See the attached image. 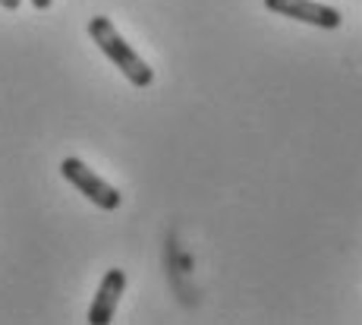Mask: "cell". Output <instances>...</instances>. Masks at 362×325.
<instances>
[{"instance_id": "cell-2", "label": "cell", "mask_w": 362, "mask_h": 325, "mask_svg": "<svg viewBox=\"0 0 362 325\" xmlns=\"http://www.w3.org/2000/svg\"><path fill=\"white\" fill-rule=\"evenodd\" d=\"M60 174H64L92 205H98L104 212L120 209L123 196L117 193V186H110L104 177H98L86 161H79V158H64V161H60Z\"/></svg>"}, {"instance_id": "cell-6", "label": "cell", "mask_w": 362, "mask_h": 325, "mask_svg": "<svg viewBox=\"0 0 362 325\" xmlns=\"http://www.w3.org/2000/svg\"><path fill=\"white\" fill-rule=\"evenodd\" d=\"M54 4V0H32V6H35V10H47V6H51Z\"/></svg>"}, {"instance_id": "cell-4", "label": "cell", "mask_w": 362, "mask_h": 325, "mask_svg": "<svg viewBox=\"0 0 362 325\" xmlns=\"http://www.w3.org/2000/svg\"><path fill=\"white\" fill-rule=\"evenodd\" d=\"M123 290H127V275H123V268H107V275H104L101 285H98V294H95L92 307H88V322L107 325L114 319Z\"/></svg>"}, {"instance_id": "cell-5", "label": "cell", "mask_w": 362, "mask_h": 325, "mask_svg": "<svg viewBox=\"0 0 362 325\" xmlns=\"http://www.w3.org/2000/svg\"><path fill=\"white\" fill-rule=\"evenodd\" d=\"M0 6H6V10H19V6H23V0H0Z\"/></svg>"}, {"instance_id": "cell-3", "label": "cell", "mask_w": 362, "mask_h": 325, "mask_svg": "<svg viewBox=\"0 0 362 325\" xmlns=\"http://www.w3.org/2000/svg\"><path fill=\"white\" fill-rule=\"evenodd\" d=\"M264 6L271 13H277V16L318 25V29H340L344 25L340 10H334L328 4H318V0H264Z\"/></svg>"}, {"instance_id": "cell-1", "label": "cell", "mask_w": 362, "mask_h": 325, "mask_svg": "<svg viewBox=\"0 0 362 325\" xmlns=\"http://www.w3.org/2000/svg\"><path fill=\"white\" fill-rule=\"evenodd\" d=\"M88 35H92V41L101 47L104 57L127 76L136 89H148L151 82H155V70L132 51V45L117 32V25L110 23L107 16H92V23H88Z\"/></svg>"}]
</instances>
